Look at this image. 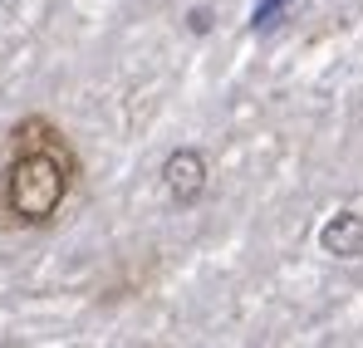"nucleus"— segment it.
<instances>
[{
  "instance_id": "obj_1",
  "label": "nucleus",
  "mask_w": 363,
  "mask_h": 348,
  "mask_svg": "<svg viewBox=\"0 0 363 348\" xmlns=\"http://www.w3.org/2000/svg\"><path fill=\"white\" fill-rule=\"evenodd\" d=\"M10 157L0 167V221L10 231L55 226L64 201L84 181V157L55 118L30 113L10 128Z\"/></svg>"
},
{
  "instance_id": "obj_2",
  "label": "nucleus",
  "mask_w": 363,
  "mask_h": 348,
  "mask_svg": "<svg viewBox=\"0 0 363 348\" xmlns=\"http://www.w3.org/2000/svg\"><path fill=\"white\" fill-rule=\"evenodd\" d=\"M162 186L177 206H196L206 196V157L196 147H177L167 162H162Z\"/></svg>"
},
{
  "instance_id": "obj_3",
  "label": "nucleus",
  "mask_w": 363,
  "mask_h": 348,
  "mask_svg": "<svg viewBox=\"0 0 363 348\" xmlns=\"http://www.w3.org/2000/svg\"><path fill=\"white\" fill-rule=\"evenodd\" d=\"M319 245L339 260H359L363 255V216L359 211H339L324 231H319Z\"/></svg>"
}]
</instances>
